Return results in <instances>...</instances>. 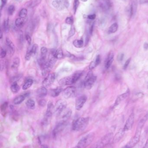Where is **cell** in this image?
<instances>
[{"instance_id":"obj_1","label":"cell","mask_w":148,"mask_h":148,"mask_svg":"<svg viewBox=\"0 0 148 148\" xmlns=\"http://www.w3.org/2000/svg\"><path fill=\"white\" fill-rule=\"evenodd\" d=\"M89 117H80L74 121L72 124V130L75 131H82L88 126Z\"/></svg>"},{"instance_id":"obj_2","label":"cell","mask_w":148,"mask_h":148,"mask_svg":"<svg viewBox=\"0 0 148 148\" xmlns=\"http://www.w3.org/2000/svg\"><path fill=\"white\" fill-rule=\"evenodd\" d=\"M95 134L94 133H90L81 138L77 144L78 148H86L94 140Z\"/></svg>"},{"instance_id":"obj_3","label":"cell","mask_w":148,"mask_h":148,"mask_svg":"<svg viewBox=\"0 0 148 148\" xmlns=\"http://www.w3.org/2000/svg\"><path fill=\"white\" fill-rule=\"evenodd\" d=\"M96 79H97V77L96 76L94 75L92 71L90 70L87 74L84 79V82H83L84 87L87 89H91L95 83Z\"/></svg>"},{"instance_id":"obj_4","label":"cell","mask_w":148,"mask_h":148,"mask_svg":"<svg viewBox=\"0 0 148 148\" xmlns=\"http://www.w3.org/2000/svg\"><path fill=\"white\" fill-rule=\"evenodd\" d=\"M114 138V134L112 133H109L102 137L96 143V148H103L110 143Z\"/></svg>"},{"instance_id":"obj_5","label":"cell","mask_w":148,"mask_h":148,"mask_svg":"<svg viewBox=\"0 0 148 148\" xmlns=\"http://www.w3.org/2000/svg\"><path fill=\"white\" fill-rule=\"evenodd\" d=\"M56 59L54 57H52L48 60L47 61L44 65L41 67V73L43 76L47 75L52 69L56 61Z\"/></svg>"},{"instance_id":"obj_6","label":"cell","mask_w":148,"mask_h":148,"mask_svg":"<svg viewBox=\"0 0 148 148\" xmlns=\"http://www.w3.org/2000/svg\"><path fill=\"white\" fill-rule=\"evenodd\" d=\"M67 106V103L63 100H58L55 105V113L57 116H60L65 110Z\"/></svg>"},{"instance_id":"obj_7","label":"cell","mask_w":148,"mask_h":148,"mask_svg":"<svg viewBox=\"0 0 148 148\" xmlns=\"http://www.w3.org/2000/svg\"><path fill=\"white\" fill-rule=\"evenodd\" d=\"M67 125V121H61L56 126L53 130L52 134L54 138H56V136L61 134L66 127Z\"/></svg>"},{"instance_id":"obj_8","label":"cell","mask_w":148,"mask_h":148,"mask_svg":"<svg viewBox=\"0 0 148 148\" xmlns=\"http://www.w3.org/2000/svg\"><path fill=\"white\" fill-rule=\"evenodd\" d=\"M76 93V89L74 87L70 86L67 87L63 91V96L66 98L69 99L71 97H74Z\"/></svg>"},{"instance_id":"obj_9","label":"cell","mask_w":148,"mask_h":148,"mask_svg":"<svg viewBox=\"0 0 148 148\" xmlns=\"http://www.w3.org/2000/svg\"><path fill=\"white\" fill-rule=\"evenodd\" d=\"M56 79V75L54 73L48 74L42 82L43 87H48L53 84Z\"/></svg>"},{"instance_id":"obj_10","label":"cell","mask_w":148,"mask_h":148,"mask_svg":"<svg viewBox=\"0 0 148 148\" xmlns=\"http://www.w3.org/2000/svg\"><path fill=\"white\" fill-rule=\"evenodd\" d=\"M135 114L134 113H132L127 120L123 130L125 132L130 130L133 127V125L134 122Z\"/></svg>"},{"instance_id":"obj_11","label":"cell","mask_w":148,"mask_h":148,"mask_svg":"<svg viewBox=\"0 0 148 148\" xmlns=\"http://www.w3.org/2000/svg\"><path fill=\"white\" fill-rule=\"evenodd\" d=\"M55 113V107L53 103L49 102L47 104V108L45 114V120L44 121L47 122L48 119L52 116V115Z\"/></svg>"},{"instance_id":"obj_12","label":"cell","mask_w":148,"mask_h":148,"mask_svg":"<svg viewBox=\"0 0 148 148\" xmlns=\"http://www.w3.org/2000/svg\"><path fill=\"white\" fill-rule=\"evenodd\" d=\"M87 97L86 96L82 95L77 98L76 102V109L77 110H80L84 106L86 102L87 101Z\"/></svg>"},{"instance_id":"obj_13","label":"cell","mask_w":148,"mask_h":148,"mask_svg":"<svg viewBox=\"0 0 148 148\" xmlns=\"http://www.w3.org/2000/svg\"><path fill=\"white\" fill-rule=\"evenodd\" d=\"M148 119V114H147L140 120V121H139L138 126H137V127H136L135 134L141 135L142 128H143V127H144L146 122L147 121Z\"/></svg>"},{"instance_id":"obj_14","label":"cell","mask_w":148,"mask_h":148,"mask_svg":"<svg viewBox=\"0 0 148 148\" xmlns=\"http://www.w3.org/2000/svg\"><path fill=\"white\" fill-rule=\"evenodd\" d=\"M67 3L66 0H54L52 2V5L58 10H62L67 6Z\"/></svg>"},{"instance_id":"obj_15","label":"cell","mask_w":148,"mask_h":148,"mask_svg":"<svg viewBox=\"0 0 148 148\" xmlns=\"http://www.w3.org/2000/svg\"><path fill=\"white\" fill-rule=\"evenodd\" d=\"M140 135L135 134L134 136L128 143L124 148H133L140 141Z\"/></svg>"},{"instance_id":"obj_16","label":"cell","mask_w":148,"mask_h":148,"mask_svg":"<svg viewBox=\"0 0 148 148\" xmlns=\"http://www.w3.org/2000/svg\"><path fill=\"white\" fill-rule=\"evenodd\" d=\"M137 9V2L136 0H132L129 8V14L131 17H134L136 14Z\"/></svg>"},{"instance_id":"obj_17","label":"cell","mask_w":148,"mask_h":148,"mask_svg":"<svg viewBox=\"0 0 148 148\" xmlns=\"http://www.w3.org/2000/svg\"><path fill=\"white\" fill-rule=\"evenodd\" d=\"M129 93H130V92H129V90H128L125 93L120 95L116 100L114 104V107H116V106H118L123 101L125 100L127 97H128Z\"/></svg>"},{"instance_id":"obj_18","label":"cell","mask_w":148,"mask_h":148,"mask_svg":"<svg viewBox=\"0 0 148 148\" xmlns=\"http://www.w3.org/2000/svg\"><path fill=\"white\" fill-rule=\"evenodd\" d=\"M59 84L61 86H64L67 85H71L74 84L72 76L67 77L60 79Z\"/></svg>"},{"instance_id":"obj_19","label":"cell","mask_w":148,"mask_h":148,"mask_svg":"<svg viewBox=\"0 0 148 148\" xmlns=\"http://www.w3.org/2000/svg\"><path fill=\"white\" fill-rule=\"evenodd\" d=\"M6 44L10 54L11 56L13 55L15 52V46L14 43L10 39L6 38Z\"/></svg>"},{"instance_id":"obj_20","label":"cell","mask_w":148,"mask_h":148,"mask_svg":"<svg viewBox=\"0 0 148 148\" xmlns=\"http://www.w3.org/2000/svg\"><path fill=\"white\" fill-rule=\"evenodd\" d=\"M29 95V93H28H28H24L23 95H20L18 96L17 97H16L15 98L14 101H13V103L15 105H18V104H21L25 100L26 97L28 96Z\"/></svg>"},{"instance_id":"obj_21","label":"cell","mask_w":148,"mask_h":148,"mask_svg":"<svg viewBox=\"0 0 148 148\" xmlns=\"http://www.w3.org/2000/svg\"><path fill=\"white\" fill-rule=\"evenodd\" d=\"M101 62V56L97 55L94 60L90 63L89 66V70H92L97 66Z\"/></svg>"},{"instance_id":"obj_22","label":"cell","mask_w":148,"mask_h":148,"mask_svg":"<svg viewBox=\"0 0 148 148\" xmlns=\"http://www.w3.org/2000/svg\"><path fill=\"white\" fill-rule=\"evenodd\" d=\"M52 56L56 60H61L64 57V53L61 49H58L56 50H53L52 52Z\"/></svg>"},{"instance_id":"obj_23","label":"cell","mask_w":148,"mask_h":148,"mask_svg":"<svg viewBox=\"0 0 148 148\" xmlns=\"http://www.w3.org/2000/svg\"><path fill=\"white\" fill-rule=\"evenodd\" d=\"M114 54L113 52H110L108 55L107 58L106 60L105 64V68L107 69L109 68L112 65V63L114 61Z\"/></svg>"},{"instance_id":"obj_24","label":"cell","mask_w":148,"mask_h":148,"mask_svg":"<svg viewBox=\"0 0 148 148\" xmlns=\"http://www.w3.org/2000/svg\"><path fill=\"white\" fill-rule=\"evenodd\" d=\"M63 90L61 88H56L50 90L49 92L50 95L53 97H56L60 95Z\"/></svg>"},{"instance_id":"obj_25","label":"cell","mask_w":148,"mask_h":148,"mask_svg":"<svg viewBox=\"0 0 148 148\" xmlns=\"http://www.w3.org/2000/svg\"><path fill=\"white\" fill-rule=\"evenodd\" d=\"M47 89L46 87H43V86L39 88L36 90L37 95L40 98L45 97L47 96Z\"/></svg>"},{"instance_id":"obj_26","label":"cell","mask_w":148,"mask_h":148,"mask_svg":"<svg viewBox=\"0 0 148 148\" xmlns=\"http://www.w3.org/2000/svg\"><path fill=\"white\" fill-rule=\"evenodd\" d=\"M20 60L19 57H15L11 63V69L14 71H17L20 66Z\"/></svg>"},{"instance_id":"obj_27","label":"cell","mask_w":148,"mask_h":148,"mask_svg":"<svg viewBox=\"0 0 148 148\" xmlns=\"http://www.w3.org/2000/svg\"><path fill=\"white\" fill-rule=\"evenodd\" d=\"M125 131H124L123 129H121L120 130H119L117 134L113 138V142L114 143H117L119 142L121 139L124 136V134H125Z\"/></svg>"},{"instance_id":"obj_28","label":"cell","mask_w":148,"mask_h":148,"mask_svg":"<svg viewBox=\"0 0 148 148\" xmlns=\"http://www.w3.org/2000/svg\"><path fill=\"white\" fill-rule=\"evenodd\" d=\"M83 74V71H79L76 72L72 75V77L74 84L76 83L81 78V77L82 76Z\"/></svg>"},{"instance_id":"obj_29","label":"cell","mask_w":148,"mask_h":148,"mask_svg":"<svg viewBox=\"0 0 148 148\" xmlns=\"http://www.w3.org/2000/svg\"><path fill=\"white\" fill-rule=\"evenodd\" d=\"M100 4H101V7L106 10L109 9L111 6L110 0H101Z\"/></svg>"},{"instance_id":"obj_30","label":"cell","mask_w":148,"mask_h":148,"mask_svg":"<svg viewBox=\"0 0 148 148\" xmlns=\"http://www.w3.org/2000/svg\"><path fill=\"white\" fill-rule=\"evenodd\" d=\"M34 83V81L31 78L28 79L22 86V89L25 90L30 88Z\"/></svg>"},{"instance_id":"obj_31","label":"cell","mask_w":148,"mask_h":148,"mask_svg":"<svg viewBox=\"0 0 148 148\" xmlns=\"http://www.w3.org/2000/svg\"><path fill=\"white\" fill-rule=\"evenodd\" d=\"M10 90L12 93L16 94L20 90V87L17 82H14L10 86Z\"/></svg>"},{"instance_id":"obj_32","label":"cell","mask_w":148,"mask_h":148,"mask_svg":"<svg viewBox=\"0 0 148 148\" xmlns=\"http://www.w3.org/2000/svg\"><path fill=\"white\" fill-rule=\"evenodd\" d=\"M26 105L30 109L34 110L35 109V103L33 99H28L26 102Z\"/></svg>"},{"instance_id":"obj_33","label":"cell","mask_w":148,"mask_h":148,"mask_svg":"<svg viewBox=\"0 0 148 148\" xmlns=\"http://www.w3.org/2000/svg\"><path fill=\"white\" fill-rule=\"evenodd\" d=\"M73 44L75 47L81 48L83 47L84 43L83 40H76L73 41Z\"/></svg>"},{"instance_id":"obj_34","label":"cell","mask_w":148,"mask_h":148,"mask_svg":"<svg viewBox=\"0 0 148 148\" xmlns=\"http://www.w3.org/2000/svg\"><path fill=\"white\" fill-rule=\"evenodd\" d=\"M71 114H72V111L70 110H67L66 111V112L63 114L62 116V121H67L68 119H69L71 116Z\"/></svg>"},{"instance_id":"obj_35","label":"cell","mask_w":148,"mask_h":148,"mask_svg":"<svg viewBox=\"0 0 148 148\" xmlns=\"http://www.w3.org/2000/svg\"><path fill=\"white\" fill-rule=\"evenodd\" d=\"M118 28V25L117 23H114L112 24L109 29L108 33L109 34H113L117 31Z\"/></svg>"},{"instance_id":"obj_36","label":"cell","mask_w":148,"mask_h":148,"mask_svg":"<svg viewBox=\"0 0 148 148\" xmlns=\"http://www.w3.org/2000/svg\"><path fill=\"white\" fill-rule=\"evenodd\" d=\"M16 26L17 27L19 28H21L23 27L24 24V21L23 18H18L16 20L15 22Z\"/></svg>"},{"instance_id":"obj_37","label":"cell","mask_w":148,"mask_h":148,"mask_svg":"<svg viewBox=\"0 0 148 148\" xmlns=\"http://www.w3.org/2000/svg\"><path fill=\"white\" fill-rule=\"evenodd\" d=\"M48 50L47 48L45 47H42L41 49V58L43 59H46Z\"/></svg>"},{"instance_id":"obj_38","label":"cell","mask_w":148,"mask_h":148,"mask_svg":"<svg viewBox=\"0 0 148 148\" xmlns=\"http://www.w3.org/2000/svg\"><path fill=\"white\" fill-rule=\"evenodd\" d=\"M8 107V102H5L3 103L1 106V111L2 114L3 115H4L5 114L7 109Z\"/></svg>"},{"instance_id":"obj_39","label":"cell","mask_w":148,"mask_h":148,"mask_svg":"<svg viewBox=\"0 0 148 148\" xmlns=\"http://www.w3.org/2000/svg\"><path fill=\"white\" fill-rule=\"evenodd\" d=\"M3 29L6 33H8L9 31V19H6L4 21L3 24Z\"/></svg>"},{"instance_id":"obj_40","label":"cell","mask_w":148,"mask_h":148,"mask_svg":"<svg viewBox=\"0 0 148 148\" xmlns=\"http://www.w3.org/2000/svg\"><path fill=\"white\" fill-rule=\"evenodd\" d=\"M27 14H28L27 10L25 8L22 9L19 12V16L20 18H24L26 17Z\"/></svg>"},{"instance_id":"obj_41","label":"cell","mask_w":148,"mask_h":148,"mask_svg":"<svg viewBox=\"0 0 148 148\" xmlns=\"http://www.w3.org/2000/svg\"><path fill=\"white\" fill-rule=\"evenodd\" d=\"M37 49H38V46H37V44H35L32 46V48L30 49H29L32 56H34L36 54V52H37Z\"/></svg>"},{"instance_id":"obj_42","label":"cell","mask_w":148,"mask_h":148,"mask_svg":"<svg viewBox=\"0 0 148 148\" xmlns=\"http://www.w3.org/2000/svg\"><path fill=\"white\" fill-rule=\"evenodd\" d=\"M75 32L76 30L74 26L72 25L71 27L69 33L68 38H70V37L73 36L75 34Z\"/></svg>"},{"instance_id":"obj_43","label":"cell","mask_w":148,"mask_h":148,"mask_svg":"<svg viewBox=\"0 0 148 148\" xmlns=\"http://www.w3.org/2000/svg\"><path fill=\"white\" fill-rule=\"evenodd\" d=\"M8 13L10 15H12L13 14L15 11V7L14 5H10L8 8Z\"/></svg>"},{"instance_id":"obj_44","label":"cell","mask_w":148,"mask_h":148,"mask_svg":"<svg viewBox=\"0 0 148 148\" xmlns=\"http://www.w3.org/2000/svg\"><path fill=\"white\" fill-rule=\"evenodd\" d=\"M41 1L42 0H34V1L31 3V4H30V7H32V8L36 7V6L39 5V4L41 3Z\"/></svg>"},{"instance_id":"obj_45","label":"cell","mask_w":148,"mask_h":148,"mask_svg":"<svg viewBox=\"0 0 148 148\" xmlns=\"http://www.w3.org/2000/svg\"><path fill=\"white\" fill-rule=\"evenodd\" d=\"M79 5V0H74V14H75L77 10V8H78V6Z\"/></svg>"},{"instance_id":"obj_46","label":"cell","mask_w":148,"mask_h":148,"mask_svg":"<svg viewBox=\"0 0 148 148\" xmlns=\"http://www.w3.org/2000/svg\"><path fill=\"white\" fill-rule=\"evenodd\" d=\"M32 56V54H31V53H30V50H28V51L27 52V53H26V55H25V60H26V61H29Z\"/></svg>"},{"instance_id":"obj_47","label":"cell","mask_w":148,"mask_h":148,"mask_svg":"<svg viewBox=\"0 0 148 148\" xmlns=\"http://www.w3.org/2000/svg\"><path fill=\"white\" fill-rule=\"evenodd\" d=\"M66 23L67 24H71L74 23V19L72 17H67L65 20Z\"/></svg>"},{"instance_id":"obj_48","label":"cell","mask_w":148,"mask_h":148,"mask_svg":"<svg viewBox=\"0 0 148 148\" xmlns=\"http://www.w3.org/2000/svg\"><path fill=\"white\" fill-rule=\"evenodd\" d=\"M38 104L41 107H44L47 104V101L44 99H42L38 102Z\"/></svg>"},{"instance_id":"obj_49","label":"cell","mask_w":148,"mask_h":148,"mask_svg":"<svg viewBox=\"0 0 148 148\" xmlns=\"http://www.w3.org/2000/svg\"><path fill=\"white\" fill-rule=\"evenodd\" d=\"M7 55V52L2 48L1 47V59H3L6 57Z\"/></svg>"},{"instance_id":"obj_50","label":"cell","mask_w":148,"mask_h":148,"mask_svg":"<svg viewBox=\"0 0 148 148\" xmlns=\"http://www.w3.org/2000/svg\"><path fill=\"white\" fill-rule=\"evenodd\" d=\"M25 39H26L28 44L30 45L31 43V38L30 35L28 34H26L25 35Z\"/></svg>"},{"instance_id":"obj_51","label":"cell","mask_w":148,"mask_h":148,"mask_svg":"<svg viewBox=\"0 0 148 148\" xmlns=\"http://www.w3.org/2000/svg\"><path fill=\"white\" fill-rule=\"evenodd\" d=\"M124 55L123 53H120L118 55V57H117V60L119 62L122 61L124 58Z\"/></svg>"},{"instance_id":"obj_52","label":"cell","mask_w":148,"mask_h":148,"mask_svg":"<svg viewBox=\"0 0 148 148\" xmlns=\"http://www.w3.org/2000/svg\"><path fill=\"white\" fill-rule=\"evenodd\" d=\"M130 61H131V59L129 58V59L126 62H125L124 66H123V69H124V70H126V69L127 68L128 66L129 63H130Z\"/></svg>"},{"instance_id":"obj_53","label":"cell","mask_w":148,"mask_h":148,"mask_svg":"<svg viewBox=\"0 0 148 148\" xmlns=\"http://www.w3.org/2000/svg\"><path fill=\"white\" fill-rule=\"evenodd\" d=\"M7 2V0H1V10L4 7V5Z\"/></svg>"},{"instance_id":"obj_54","label":"cell","mask_w":148,"mask_h":148,"mask_svg":"<svg viewBox=\"0 0 148 148\" xmlns=\"http://www.w3.org/2000/svg\"><path fill=\"white\" fill-rule=\"evenodd\" d=\"M87 17L88 19H90V20H94L96 17V14H95L89 15Z\"/></svg>"},{"instance_id":"obj_55","label":"cell","mask_w":148,"mask_h":148,"mask_svg":"<svg viewBox=\"0 0 148 148\" xmlns=\"http://www.w3.org/2000/svg\"><path fill=\"white\" fill-rule=\"evenodd\" d=\"M94 24H93L89 29V33L91 35H92L93 34V30H94Z\"/></svg>"},{"instance_id":"obj_56","label":"cell","mask_w":148,"mask_h":148,"mask_svg":"<svg viewBox=\"0 0 148 148\" xmlns=\"http://www.w3.org/2000/svg\"><path fill=\"white\" fill-rule=\"evenodd\" d=\"M144 49L145 50H147L148 49V43L147 42H145L144 44Z\"/></svg>"},{"instance_id":"obj_57","label":"cell","mask_w":148,"mask_h":148,"mask_svg":"<svg viewBox=\"0 0 148 148\" xmlns=\"http://www.w3.org/2000/svg\"><path fill=\"white\" fill-rule=\"evenodd\" d=\"M142 148H148V140L147 141L145 145Z\"/></svg>"},{"instance_id":"obj_58","label":"cell","mask_w":148,"mask_h":148,"mask_svg":"<svg viewBox=\"0 0 148 148\" xmlns=\"http://www.w3.org/2000/svg\"><path fill=\"white\" fill-rule=\"evenodd\" d=\"M41 148H48V146L46 145H42L41 146Z\"/></svg>"},{"instance_id":"obj_59","label":"cell","mask_w":148,"mask_h":148,"mask_svg":"<svg viewBox=\"0 0 148 148\" xmlns=\"http://www.w3.org/2000/svg\"><path fill=\"white\" fill-rule=\"evenodd\" d=\"M2 38V29H1V39Z\"/></svg>"},{"instance_id":"obj_60","label":"cell","mask_w":148,"mask_h":148,"mask_svg":"<svg viewBox=\"0 0 148 148\" xmlns=\"http://www.w3.org/2000/svg\"><path fill=\"white\" fill-rule=\"evenodd\" d=\"M81 1L83 2H86L87 1H88V0H81Z\"/></svg>"},{"instance_id":"obj_61","label":"cell","mask_w":148,"mask_h":148,"mask_svg":"<svg viewBox=\"0 0 148 148\" xmlns=\"http://www.w3.org/2000/svg\"><path fill=\"white\" fill-rule=\"evenodd\" d=\"M74 148H78V147H77V146H76V147H74Z\"/></svg>"},{"instance_id":"obj_62","label":"cell","mask_w":148,"mask_h":148,"mask_svg":"<svg viewBox=\"0 0 148 148\" xmlns=\"http://www.w3.org/2000/svg\"><path fill=\"white\" fill-rule=\"evenodd\" d=\"M96 148V147H95V148Z\"/></svg>"},{"instance_id":"obj_63","label":"cell","mask_w":148,"mask_h":148,"mask_svg":"<svg viewBox=\"0 0 148 148\" xmlns=\"http://www.w3.org/2000/svg\"></svg>"}]
</instances>
